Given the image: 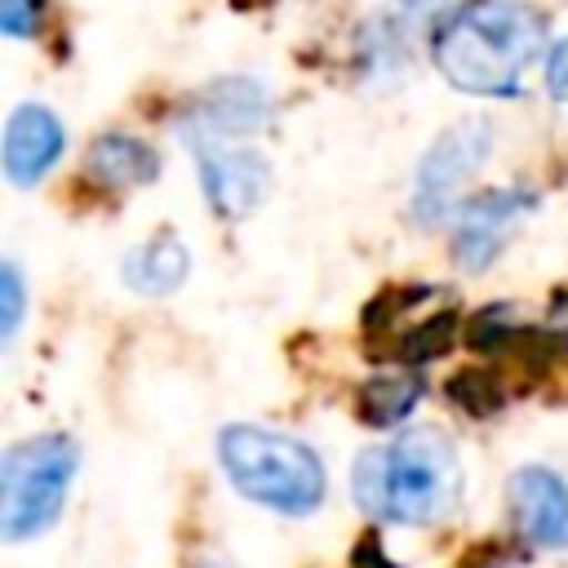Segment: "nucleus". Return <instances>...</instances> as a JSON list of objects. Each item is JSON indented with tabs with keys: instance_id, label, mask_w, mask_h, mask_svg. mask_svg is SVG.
Listing matches in <instances>:
<instances>
[{
	"instance_id": "ddd939ff",
	"label": "nucleus",
	"mask_w": 568,
	"mask_h": 568,
	"mask_svg": "<svg viewBox=\"0 0 568 568\" xmlns=\"http://www.w3.org/2000/svg\"><path fill=\"white\" fill-rule=\"evenodd\" d=\"M422 390H426V382H422L413 368L377 373V377H368V382L355 390V417H359L364 426H373V430H390V426H399V422L417 408Z\"/></svg>"
},
{
	"instance_id": "9b49d317",
	"label": "nucleus",
	"mask_w": 568,
	"mask_h": 568,
	"mask_svg": "<svg viewBox=\"0 0 568 568\" xmlns=\"http://www.w3.org/2000/svg\"><path fill=\"white\" fill-rule=\"evenodd\" d=\"M84 178L106 191L146 186L160 178V155H155V146L138 142L129 133H102V138H93V146L84 155Z\"/></svg>"
},
{
	"instance_id": "aec40b11",
	"label": "nucleus",
	"mask_w": 568,
	"mask_h": 568,
	"mask_svg": "<svg viewBox=\"0 0 568 568\" xmlns=\"http://www.w3.org/2000/svg\"><path fill=\"white\" fill-rule=\"evenodd\" d=\"M200 568H222V564H200Z\"/></svg>"
},
{
	"instance_id": "a211bd4d",
	"label": "nucleus",
	"mask_w": 568,
	"mask_h": 568,
	"mask_svg": "<svg viewBox=\"0 0 568 568\" xmlns=\"http://www.w3.org/2000/svg\"><path fill=\"white\" fill-rule=\"evenodd\" d=\"M546 93L555 102H568V36L546 53Z\"/></svg>"
},
{
	"instance_id": "0eeeda50",
	"label": "nucleus",
	"mask_w": 568,
	"mask_h": 568,
	"mask_svg": "<svg viewBox=\"0 0 568 568\" xmlns=\"http://www.w3.org/2000/svg\"><path fill=\"white\" fill-rule=\"evenodd\" d=\"M195 155H200L204 200H209V209L217 217L240 222V217H248L266 200V191H271V164H266L262 151L231 146V142H200Z\"/></svg>"
},
{
	"instance_id": "f03ea898",
	"label": "nucleus",
	"mask_w": 568,
	"mask_h": 568,
	"mask_svg": "<svg viewBox=\"0 0 568 568\" xmlns=\"http://www.w3.org/2000/svg\"><path fill=\"white\" fill-rule=\"evenodd\" d=\"M351 493L373 519L435 524L462 497V466L448 435L417 426L382 448H364L351 466Z\"/></svg>"
},
{
	"instance_id": "6ab92c4d",
	"label": "nucleus",
	"mask_w": 568,
	"mask_h": 568,
	"mask_svg": "<svg viewBox=\"0 0 568 568\" xmlns=\"http://www.w3.org/2000/svg\"><path fill=\"white\" fill-rule=\"evenodd\" d=\"M377 550H382V546H377V537H373V532H364V537H359V550H355V568H395V564H386Z\"/></svg>"
},
{
	"instance_id": "4468645a",
	"label": "nucleus",
	"mask_w": 568,
	"mask_h": 568,
	"mask_svg": "<svg viewBox=\"0 0 568 568\" xmlns=\"http://www.w3.org/2000/svg\"><path fill=\"white\" fill-rule=\"evenodd\" d=\"M457 342V311H435L426 320H413L404 324L390 342H386V359L404 364V368H417V364H430L439 355H448Z\"/></svg>"
},
{
	"instance_id": "f8f14e48",
	"label": "nucleus",
	"mask_w": 568,
	"mask_h": 568,
	"mask_svg": "<svg viewBox=\"0 0 568 568\" xmlns=\"http://www.w3.org/2000/svg\"><path fill=\"white\" fill-rule=\"evenodd\" d=\"M186 271H191V253H186V244L178 240V231H169V226L155 231V235H146V240L124 257V284H129L133 293H146V297H164V293L182 288Z\"/></svg>"
},
{
	"instance_id": "dca6fc26",
	"label": "nucleus",
	"mask_w": 568,
	"mask_h": 568,
	"mask_svg": "<svg viewBox=\"0 0 568 568\" xmlns=\"http://www.w3.org/2000/svg\"><path fill=\"white\" fill-rule=\"evenodd\" d=\"M22 311H27V288H22V271H18V262H4V266H0V342H4V346H9L13 337H18Z\"/></svg>"
},
{
	"instance_id": "f257e3e1",
	"label": "nucleus",
	"mask_w": 568,
	"mask_h": 568,
	"mask_svg": "<svg viewBox=\"0 0 568 568\" xmlns=\"http://www.w3.org/2000/svg\"><path fill=\"white\" fill-rule=\"evenodd\" d=\"M546 49V18L524 0H462L430 27L435 71L470 98H510Z\"/></svg>"
},
{
	"instance_id": "39448f33",
	"label": "nucleus",
	"mask_w": 568,
	"mask_h": 568,
	"mask_svg": "<svg viewBox=\"0 0 568 568\" xmlns=\"http://www.w3.org/2000/svg\"><path fill=\"white\" fill-rule=\"evenodd\" d=\"M493 124L484 115H470V120H457L448 124L430 151L417 160V178H413V226L422 231H439L444 222H453L457 213V186L488 160L493 151Z\"/></svg>"
},
{
	"instance_id": "423d86ee",
	"label": "nucleus",
	"mask_w": 568,
	"mask_h": 568,
	"mask_svg": "<svg viewBox=\"0 0 568 568\" xmlns=\"http://www.w3.org/2000/svg\"><path fill=\"white\" fill-rule=\"evenodd\" d=\"M532 209H537V191L528 186H493L462 200L453 213V262L466 275L488 271Z\"/></svg>"
},
{
	"instance_id": "f3484780",
	"label": "nucleus",
	"mask_w": 568,
	"mask_h": 568,
	"mask_svg": "<svg viewBox=\"0 0 568 568\" xmlns=\"http://www.w3.org/2000/svg\"><path fill=\"white\" fill-rule=\"evenodd\" d=\"M0 27L9 40H31L40 27V0H0Z\"/></svg>"
},
{
	"instance_id": "9d476101",
	"label": "nucleus",
	"mask_w": 568,
	"mask_h": 568,
	"mask_svg": "<svg viewBox=\"0 0 568 568\" xmlns=\"http://www.w3.org/2000/svg\"><path fill=\"white\" fill-rule=\"evenodd\" d=\"M266 120V98L253 80H217L204 89V98L186 111V138L200 142H226L235 133H253Z\"/></svg>"
},
{
	"instance_id": "6e6552de",
	"label": "nucleus",
	"mask_w": 568,
	"mask_h": 568,
	"mask_svg": "<svg viewBox=\"0 0 568 568\" xmlns=\"http://www.w3.org/2000/svg\"><path fill=\"white\" fill-rule=\"evenodd\" d=\"M506 501L524 541L568 550V484L550 466H519L506 484Z\"/></svg>"
},
{
	"instance_id": "2eb2a0df",
	"label": "nucleus",
	"mask_w": 568,
	"mask_h": 568,
	"mask_svg": "<svg viewBox=\"0 0 568 568\" xmlns=\"http://www.w3.org/2000/svg\"><path fill=\"white\" fill-rule=\"evenodd\" d=\"M448 399L457 408H466L470 417H493L506 404V386L493 368H462L448 377Z\"/></svg>"
},
{
	"instance_id": "20e7f679",
	"label": "nucleus",
	"mask_w": 568,
	"mask_h": 568,
	"mask_svg": "<svg viewBox=\"0 0 568 568\" xmlns=\"http://www.w3.org/2000/svg\"><path fill=\"white\" fill-rule=\"evenodd\" d=\"M80 466V448L71 435H31L4 448L0 457V537L27 541L58 524L71 479Z\"/></svg>"
},
{
	"instance_id": "7ed1b4c3",
	"label": "nucleus",
	"mask_w": 568,
	"mask_h": 568,
	"mask_svg": "<svg viewBox=\"0 0 568 568\" xmlns=\"http://www.w3.org/2000/svg\"><path fill=\"white\" fill-rule=\"evenodd\" d=\"M217 462L231 488L275 515H311L324 501V462L311 444L266 430V426H226L217 435Z\"/></svg>"
},
{
	"instance_id": "1a4fd4ad",
	"label": "nucleus",
	"mask_w": 568,
	"mask_h": 568,
	"mask_svg": "<svg viewBox=\"0 0 568 568\" xmlns=\"http://www.w3.org/2000/svg\"><path fill=\"white\" fill-rule=\"evenodd\" d=\"M67 151V133H62V120L40 106V102H22L9 111L4 120V142H0V164H4V178L13 186H36Z\"/></svg>"
}]
</instances>
